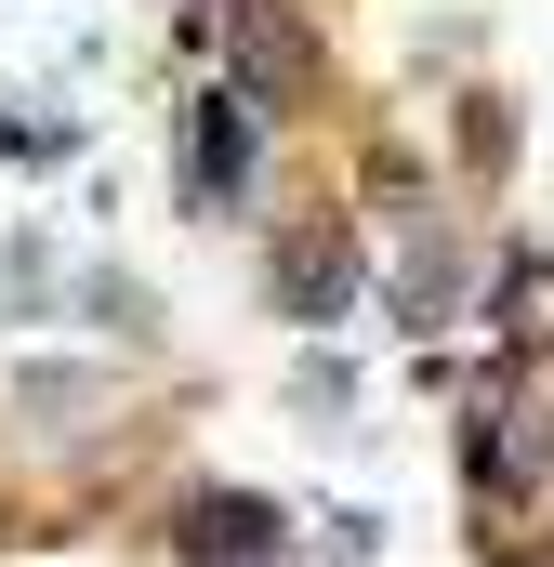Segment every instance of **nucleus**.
<instances>
[{"label":"nucleus","mask_w":554,"mask_h":567,"mask_svg":"<svg viewBox=\"0 0 554 567\" xmlns=\"http://www.w3.org/2000/svg\"><path fill=\"white\" fill-rule=\"evenodd\" d=\"M80 317H106V330H133V343H145V330H158V317H145V290H133V278H93V290H80Z\"/></svg>","instance_id":"nucleus-4"},{"label":"nucleus","mask_w":554,"mask_h":567,"mask_svg":"<svg viewBox=\"0 0 554 567\" xmlns=\"http://www.w3.org/2000/svg\"><path fill=\"white\" fill-rule=\"evenodd\" d=\"M172 172H185V212H238L252 172H265V106L252 93H198L185 133H172Z\"/></svg>","instance_id":"nucleus-1"},{"label":"nucleus","mask_w":554,"mask_h":567,"mask_svg":"<svg viewBox=\"0 0 554 567\" xmlns=\"http://www.w3.org/2000/svg\"><path fill=\"white\" fill-rule=\"evenodd\" d=\"M265 278H277V317H330L343 278H357V251H343V225H290L265 251Z\"/></svg>","instance_id":"nucleus-3"},{"label":"nucleus","mask_w":554,"mask_h":567,"mask_svg":"<svg viewBox=\"0 0 554 567\" xmlns=\"http://www.w3.org/2000/svg\"><path fill=\"white\" fill-rule=\"evenodd\" d=\"M172 542H185V567H277V502H252V488H198L185 515H172Z\"/></svg>","instance_id":"nucleus-2"}]
</instances>
